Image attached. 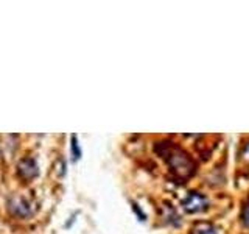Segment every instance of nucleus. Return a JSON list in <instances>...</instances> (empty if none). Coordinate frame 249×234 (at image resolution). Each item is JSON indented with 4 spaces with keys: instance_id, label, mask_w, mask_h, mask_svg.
Here are the masks:
<instances>
[{
    "instance_id": "f257e3e1",
    "label": "nucleus",
    "mask_w": 249,
    "mask_h": 234,
    "mask_svg": "<svg viewBox=\"0 0 249 234\" xmlns=\"http://www.w3.org/2000/svg\"><path fill=\"white\" fill-rule=\"evenodd\" d=\"M163 158L167 159L171 170H173L175 174H178L179 176H182V178L190 176L195 172L193 161L189 158V155L181 150V148L167 147V153H165Z\"/></svg>"
},
{
    "instance_id": "f03ea898",
    "label": "nucleus",
    "mask_w": 249,
    "mask_h": 234,
    "mask_svg": "<svg viewBox=\"0 0 249 234\" xmlns=\"http://www.w3.org/2000/svg\"><path fill=\"white\" fill-rule=\"evenodd\" d=\"M182 208L189 214H198L209 208V198L199 192H190L182 200Z\"/></svg>"
},
{
    "instance_id": "7ed1b4c3",
    "label": "nucleus",
    "mask_w": 249,
    "mask_h": 234,
    "mask_svg": "<svg viewBox=\"0 0 249 234\" xmlns=\"http://www.w3.org/2000/svg\"><path fill=\"white\" fill-rule=\"evenodd\" d=\"M8 206H10V211L14 215L19 217H30L35 213V206L31 205V201L25 197H20V195L13 197L8 203Z\"/></svg>"
},
{
    "instance_id": "20e7f679",
    "label": "nucleus",
    "mask_w": 249,
    "mask_h": 234,
    "mask_svg": "<svg viewBox=\"0 0 249 234\" xmlns=\"http://www.w3.org/2000/svg\"><path fill=\"white\" fill-rule=\"evenodd\" d=\"M19 174L23 176V178H27V179H31V178H35L37 175V164L35 159H31V158H25V159H22L19 162Z\"/></svg>"
},
{
    "instance_id": "39448f33",
    "label": "nucleus",
    "mask_w": 249,
    "mask_h": 234,
    "mask_svg": "<svg viewBox=\"0 0 249 234\" xmlns=\"http://www.w3.org/2000/svg\"><path fill=\"white\" fill-rule=\"evenodd\" d=\"M192 234H218V233H216V228L212 223L199 222L192 228Z\"/></svg>"
},
{
    "instance_id": "423d86ee",
    "label": "nucleus",
    "mask_w": 249,
    "mask_h": 234,
    "mask_svg": "<svg viewBox=\"0 0 249 234\" xmlns=\"http://www.w3.org/2000/svg\"><path fill=\"white\" fill-rule=\"evenodd\" d=\"M165 211H167V214L163 215V218H165V220H167L170 225H175V226H176V225L181 223V220H179V215L176 214V211H175L173 208H171V205L167 206Z\"/></svg>"
},
{
    "instance_id": "0eeeda50",
    "label": "nucleus",
    "mask_w": 249,
    "mask_h": 234,
    "mask_svg": "<svg viewBox=\"0 0 249 234\" xmlns=\"http://www.w3.org/2000/svg\"><path fill=\"white\" fill-rule=\"evenodd\" d=\"M70 147H72L73 161L80 159V158H81V148H80V145H78V139H76V136H72V144H70Z\"/></svg>"
},
{
    "instance_id": "6e6552de",
    "label": "nucleus",
    "mask_w": 249,
    "mask_h": 234,
    "mask_svg": "<svg viewBox=\"0 0 249 234\" xmlns=\"http://www.w3.org/2000/svg\"><path fill=\"white\" fill-rule=\"evenodd\" d=\"M241 220H243V225L246 228H249V201L243 206V211H241Z\"/></svg>"
}]
</instances>
